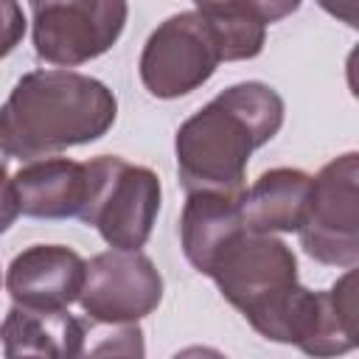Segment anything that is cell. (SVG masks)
<instances>
[{"instance_id":"3","label":"cell","mask_w":359,"mask_h":359,"mask_svg":"<svg viewBox=\"0 0 359 359\" xmlns=\"http://www.w3.org/2000/svg\"><path fill=\"white\" fill-rule=\"evenodd\" d=\"M90 188L79 219L118 250H140L160 213V177L115 154L87 160Z\"/></svg>"},{"instance_id":"17","label":"cell","mask_w":359,"mask_h":359,"mask_svg":"<svg viewBox=\"0 0 359 359\" xmlns=\"http://www.w3.org/2000/svg\"><path fill=\"white\" fill-rule=\"evenodd\" d=\"M31 3H34V0H31Z\"/></svg>"},{"instance_id":"5","label":"cell","mask_w":359,"mask_h":359,"mask_svg":"<svg viewBox=\"0 0 359 359\" xmlns=\"http://www.w3.org/2000/svg\"><path fill=\"white\" fill-rule=\"evenodd\" d=\"M300 247L325 266L359 261V154L345 151L311 177V199L300 224Z\"/></svg>"},{"instance_id":"6","label":"cell","mask_w":359,"mask_h":359,"mask_svg":"<svg viewBox=\"0 0 359 359\" xmlns=\"http://www.w3.org/2000/svg\"><path fill=\"white\" fill-rule=\"evenodd\" d=\"M34 50L56 67H79L107 53L123 34L126 0H34Z\"/></svg>"},{"instance_id":"8","label":"cell","mask_w":359,"mask_h":359,"mask_svg":"<svg viewBox=\"0 0 359 359\" xmlns=\"http://www.w3.org/2000/svg\"><path fill=\"white\" fill-rule=\"evenodd\" d=\"M87 261L65 244H31L6 269V292L20 306L67 309L79 300Z\"/></svg>"},{"instance_id":"16","label":"cell","mask_w":359,"mask_h":359,"mask_svg":"<svg viewBox=\"0 0 359 359\" xmlns=\"http://www.w3.org/2000/svg\"><path fill=\"white\" fill-rule=\"evenodd\" d=\"M6 185H11V177H8V168H6V154H3V149H0V191H3Z\"/></svg>"},{"instance_id":"1","label":"cell","mask_w":359,"mask_h":359,"mask_svg":"<svg viewBox=\"0 0 359 359\" xmlns=\"http://www.w3.org/2000/svg\"><path fill=\"white\" fill-rule=\"evenodd\" d=\"M283 98L264 81H238L180 123L177 171L185 191H244L247 163L283 126Z\"/></svg>"},{"instance_id":"13","label":"cell","mask_w":359,"mask_h":359,"mask_svg":"<svg viewBox=\"0 0 359 359\" xmlns=\"http://www.w3.org/2000/svg\"><path fill=\"white\" fill-rule=\"evenodd\" d=\"M199 11L238 14L261 25H272L300 8V0H194Z\"/></svg>"},{"instance_id":"9","label":"cell","mask_w":359,"mask_h":359,"mask_svg":"<svg viewBox=\"0 0 359 359\" xmlns=\"http://www.w3.org/2000/svg\"><path fill=\"white\" fill-rule=\"evenodd\" d=\"M17 205L22 216L31 219H79L90 174L87 163H76L67 157H39L28 160L11 177Z\"/></svg>"},{"instance_id":"7","label":"cell","mask_w":359,"mask_h":359,"mask_svg":"<svg viewBox=\"0 0 359 359\" xmlns=\"http://www.w3.org/2000/svg\"><path fill=\"white\" fill-rule=\"evenodd\" d=\"M163 300V275L140 250H107L87 261L79 303L90 323L118 325L149 317Z\"/></svg>"},{"instance_id":"14","label":"cell","mask_w":359,"mask_h":359,"mask_svg":"<svg viewBox=\"0 0 359 359\" xmlns=\"http://www.w3.org/2000/svg\"><path fill=\"white\" fill-rule=\"evenodd\" d=\"M25 14L17 0H0V59H6L25 36Z\"/></svg>"},{"instance_id":"11","label":"cell","mask_w":359,"mask_h":359,"mask_svg":"<svg viewBox=\"0 0 359 359\" xmlns=\"http://www.w3.org/2000/svg\"><path fill=\"white\" fill-rule=\"evenodd\" d=\"M87 323L67 309H34L14 303L0 323V342L8 359L17 356H53L70 359L87 353Z\"/></svg>"},{"instance_id":"10","label":"cell","mask_w":359,"mask_h":359,"mask_svg":"<svg viewBox=\"0 0 359 359\" xmlns=\"http://www.w3.org/2000/svg\"><path fill=\"white\" fill-rule=\"evenodd\" d=\"M244 191H188L180 216V241L196 272L208 275L216 255L247 227L241 213Z\"/></svg>"},{"instance_id":"4","label":"cell","mask_w":359,"mask_h":359,"mask_svg":"<svg viewBox=\"0 0 359 359\" xmlns=\"http://www.w3.org/2000/svg\"><path fill=\"white\" fill-rule=\"evenodd\" d=\"M219 34L208 14L180 11L160 22L140 50V81L154 98H180L199 90L222 65Z\"/></svg>"},{"instance_id":"2","label":"cell","mask_w":359,"mask_h":359,"mask_svg":"<svg viewBox=\"0 0 359 359\" xmlns=\"http://www.w3.org/2000/svg\"><path fill=\"white\" fill-rule=\"evenodd\" d=\"M118 118L112 90L76 70L25 73L0 107V149L14 160H39L104 137Z\"/></svg>"},{"instance_id":"12","label":"cell","mask_w":359,"mask_h":359,"mask_svg":"<svg viewBox=\"0 0 359 359\" xmlns=\"http://www.w3.org/2000/svg\"><path fill=\"white\" fill-rule=\"evenodd\" d=\"M311 199V174L300 168H269L244 191L241 213L247 230L297 233Z\"/></svg>"},{"instance_id":"15","label":"cell","mask_w":359,"mask_h":359,"mask_svg":"<svg viewBox=\"0 0 359 359\" xmlns=\"http://www.w3.org/2000/svg\"><path fill=\"white\" fill-rule=\"evenodd\" d=\"M325 14L337 17L339 22H345L348 28L359 25V0H314Z\"/></svg>"}]
</instances>
